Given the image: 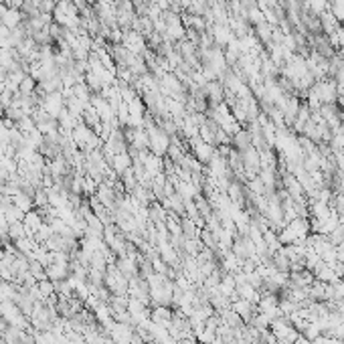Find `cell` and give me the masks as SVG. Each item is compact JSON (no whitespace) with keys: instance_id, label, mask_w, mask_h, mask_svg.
<instances>
[{"instance_id":"cell-1","label":"cell","mask_w":344,"mask_h":344,"mask_svg":"<svg viewBox=\"0 0 344 344\" xmlns=\"http://www.w3.org/2000/svg\"><path fill=\"white\" fill-rule=\"evenodd\" d=\"M294 344H312V340H308V338H306L304 334H300V336H298V338L294 340Z\"/></svg>"}]
</instances>
